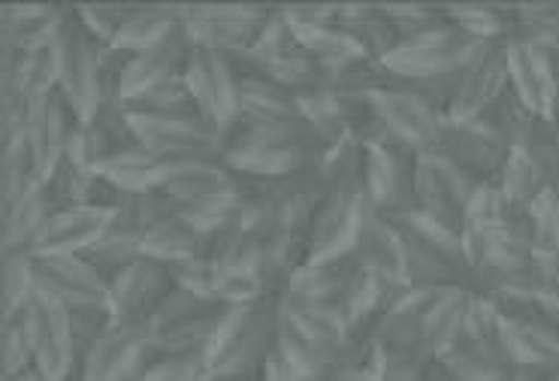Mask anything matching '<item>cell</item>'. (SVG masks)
Here are the masks:
<instances>
[{"label": "cell", "instance_id": "obj_1", "mask_svg": "<svg viewBox=\"0 0 559 381\" xmlns=\"http://www.w3.org/2000/svg\"><path fill=\"white\" fill-rule=\"evenodd\" d=\"M236 128L239 131L227 133L224 164L236 176H248L258 182H275L302 172L324 152L321 136L306 119L282 128H248V124H236Z\"/></svg>", "mask_w": 559, "mask_h": 381}, {"label": "cell", "instance_id": "obj_2", "mask_svg": "<svg viewBox=\"0 0 559 381\" xmlns=\"http://www.w3.org/2000/svg\"><path fill=\"white\" fill-rule=\"evenodd\" d=\"M278 300H261L254 306H230L218 340L209 352L212 381H236L261 369L263 357L275 345Z\"/></svg>", "mask_w": 559, "mask_h": 381}, {"label": "cell", "instance_id": "obj_3", "mask_svg": "<svg viewBox=\"0 0 559 381\" xmlns=\"http://www.w3.org/2000/svg\"><path fill=\"white\" fill-rule=\"evenodd\" d=\"M61 40V80L58 92L64 94L70 109L82 124H88L104 109V58L106 46L82 25L79 10H64L58 25Z\"/></svg>", "mask_w": 559, "mask_h": 381}, {"label": "cell", "instance_id": "obj_4", "mask_svg": "<svg viewBox=\"0 0 559 381\" xmlns=\"http://www.w3.org/2000/svg\"><path fill=\"white\" fill-rule=\"evenodd\" d=\"M478 46H481V40H475L472 34H466L463 27H456L448 19V25L427 31V34L412 37V40L396 43V49L381 64L388 67V73L396 82L415 85V82L460 73Z\"/></svg>", "mask_w": 559, "mask_h": 381}, {"label": "cell", "instance_id": "obj_5", "mask_svg": "<svg viewBox=\"0 0 559 381\" xmlns=\"http://www.w3.org/2000/svg\"><path fill=\"white\" fill-rule=\"evenodd\" d=\"M369 198H366L364 176L348 182L333 184L326 191L321 210L314 215L306 239V261H336L354 254L360 227L369 215Z\"/></svg>", "mask_w": 559, "mask_h": 381}, {"label": "cell", "instance_id": "obj_6", "mask_svg": "<svg viewBox=\"0 0 559 381\" xmlns=\"http://www.w3.org/2000/svg\"><path fill=\"white\" fill-rule=\"evenodd\" d=\"M369 106L384 133L405 145L408 152L427 155L439 148L444 116L417 88L405 82H393L388 88L369 94Z\"/></svg>", "mask_w": 559, "mask_h": 381}, {"label": "cell", "instance_id": "obj_7", "mask_svg": "<svg viewBox=\"0 0 559 381\" xmlns=\"http://www.w3.org/2000/svg\"><path fill=\"white\" fill-rule=\"evenodd\" d=\"M19 318L34 345V367L49 381L70 379L76 372L79 348L73 324H70V309L64 302H58L49 290L37 285L34 297Z\"/></svg>", "mask_w": 559, "mask_h": 381}, {"label": "cell", "instance_id": "obj_8", "mask_svg": "<svg viewBox=\"0 0 559 381\" xmlns=\"http://www.w3.org/2000/svg\"><path fill=\"white\" fill-rule=\"evenodd\" d=\"M182 76L203 121L224 136L234 131L239 124V73L234 58L209 46H194Z\"/></svg>", "mask_w": 559, "mask_h": 381}, {"label": "cell", "instance_id": "obj_9", "mask_svg": "<svg viewBox=\"0 0 559 381\" xmlns=\"http://www.w3.org/2000/svg\"><path fill=\"white\" fill-rule=\"evenodd\" d=\"M475 182L466 170H460L454 160L439 152L417 155L415 160V210L432 222L463 234L466 227L468 200L475 194Z\"/></svg>", "mask_w": 559, "mask_h": 381}, {"label": "cell", "instance_id": "obj_10", "mask_svg": "<svg viewBox=\"0 0 559 381\" xmlns=\"http://www.w3.org/2000/svg\"><path fill=\"white\" fill-rule=\"evenodd\" d=\"M133 140L152 152L160 164H179V160H224L227 136L215 131L203 119H148L131 116Z\"/></svg>", "mask_w": 559, "mask_h": 381}, {"label": "cell", "instance_id": "obj_11", "mask_svg": "<svg viewBox=\"0 0 559 381\" xmlns=\"http://www.w3.org/2000/svg\"><path fill=\"white\" fill-rule=\"evenodd\" d=\"M155 357L152 333L140 324H112L85 348L79 360L82 381H140Z\"/></svg>", "mask_w": 559, "mask_h": 381}, {"label": "cell", "instance_id": "obj_12", "mask_svg": "<svg viewBox=\"0 0 559 381\" xmlns=\"http://www.w3.org/2000/svg\"><path fill=\"white\" fill-rule=\"evenodd\" d=\"M511 88L508 76V40L481 43L475 55L468 58L460 76H456V92L448 109V119L468 121L481 119L484 112Z\"/></svg>", "mask_w": 559, "mask_h": 381}, {"label": "cell", "instance_id": "obj_13", "mask_svg": "<svg viewBox=\"0 0 559 381\" xmlns=\"http://www.w3.org/2000/svg\"><path fill=\"white\" fill-rule=\"evenodd\" d=\"M266 15L270 10L263 7H188L182 10V25L194 46H209L236 58L254 46Z\"/></svg>", "mask_w": 559, "mask_h": 381}, {"label": "cell", "instance_id": "obj_14", "mask_svg": "<svg viewBox=\"0 0 559 381\" xmlns=\"http://www.w3.org/2000/svg\"><path fill=\"white\" fill-rule=\"evenodd\" d=\"M173 288H176V282H173V270L167 263L155 261V258H140L109 278V312L121 324L145 328L148 318L155 315V309Z\"/></svg>", "mask_w": 559, "mask_h": 381}, {"label": "cell", "instance_id": "obj_15", "mask_svg": "<svg viewBox=\"0 0 559 381\" xmlns=\"http://www.w3.org/2000/svg\"><path fill=\"white\" fill-rule=\"evenodd\" d=\"M436 152L454 160L456 167L466 170L475 182H496L511 155V145L481 119H444L442 140H439Z\"/></svg>", "mask_w": 559, "mask_h": 381}, {"label": "cell", "instance_id": "obj_16", "mask_svg": "<svg viewBox=\"0 0 559 381\" xmlns=\"http://www.w3.org/2000/svg\"><path fill=\"white\" fill-rule=\"evenodd\" d=\"M79 124L82 121L76 119V112L70 109L61 92H52L49 97L27 106L25 140L31 145L34 170H37L39 182H49L52 172L61 167L70 136H73Z\"/></svg>", "mask_w": 559, "mask_h": 381}, {"label": "cell", "instance_id": "obj_17", "mask_svg": "<svg viewBox=\"0 0 559 381\" xmlns=\"http://www.w3.org/2000/svg\"><path fill=\"white\" fill-rule=\"evenodd\" d=\"M34 263H37L39 288L49 290L67 309L109 306V278L85 254L34 258Z\"/></svg>", "mask_w": 559, "mask_h": 381}, {"label": "cell", "instance_id": "obj_18", "mask_svg": "<svg viewBox=\"0 0 559 381\" xmlns=\"http://www.w3.org/2000/svg\"><path fill=\"white\" fill-rule=\"evenodd\" d=\"M116 212L104 206H67L52 212L43 230L31 246L34 258H55V254H85L97 239L112 227Z\"/></svg>", "mask_w": 559, "mask_h": 381}, {"label": "cell", "instance_id": "obj_19", "mask_svg": "<svg viewBox=\"0 0 559 381\" xmlns=\"http://www.w3.org/2000/svg\"><path fill=\"white\" fill-rule=\"evenodd\" d=\"M508 76H511V92L521 97V104L530 112L542 119H554L557 76H554L550 58L538 43L508 37Z\"/></svg>", "mask_w": 559, "mask_h": 381}, {"label": "cell", "instance_id": "obj_20", "mask_svg": "<svg viewBox=\"0 0 559 381\" xmlns=\"http://www.w3.org/2000/svg\"><path fill=\"white\" fill-rule=\"evenodd\" d=\"M354 258L369 266L384 282V288H412L403 234L388 215L369 210L357 246H354Z\"/></svg>", "mask_w": 559, "mask_h": 381}, {"label": "cell", "instance_id": "obj_21", "mask_svg": "<svg viewBox=\"0 0 559 381\" xmlns=\"http://www.w3.org/2000/svg\"><path fill=\"white\" fill-rule=\"evenodd\" d=\"M242 179L236 176L224 160H179L164 164L157 176V191H164L176 210H185L197 200H206L212 194H224L239 188Z\"/></svg>", "mask_w": 559, "mask_h": 381}, {"label": "cell", "instance_id": "obj_22", "mask_svg": "<svg viewBox=\"0 0 559 381\" xmlns=\"http://www.w3.org/2000/svg\"><path fill=\"white\" fill-rule=\"evenodd\" d=\"M297 94L278 88L258 73L239 76V124L248 128H282L302 121Z\"/></svg>", "mask_w": 559, "mask_h": 381}, {"label": "cell", "instance_id": "obj_23", "mask_svg": "<svg viewBox=\"0 0 559 381\" xmlns=\"http://www.w3.org/2000/svg\"><path fill=\"white\" fill-rule=\"evenodd\" d=\"M352 261L354 254L336 261H302L290 270L278 297L294 306H333Z\"/></svg>", "mask_w": 559, "mask_h": 381}, {"label": "cell", "instance_id": "obj_24", "mask_svg": "<svg viewBox=\"0 0 559 381\" xmlns=\"http://www.w3.org/2000/svg\"><path fill=\"white\" fill-rule=\"evenodd\" d=\"M468 297H472V288H466V285L439 290V297L432 300L427 315H424V333H420L424 355L439 360V357L454 348L456 340L463 336Z\"/></svg>", "mask_w": 559, "mask_h": 381}, {"label": "cell", "instance_id": "obj_25", "mask_svg": "<svg viewBox=\"0 0 559 381\" xmlns=\"http://www.w3.org/2000/svg\"><path fill=\"white\" fill-rule=\"evenodd\" d=\"M55 203L46 191V184L37 182L22 198L3 206V254L13 251H31L34 239L43 230V224L52 218Z\"/></svg>", "mask_w": 559, "mask_h": 381}, {"label": "cell", "instance_id": "obj_26", "mask_svg": "<svg viewBox=\"0 0 559 381\" xmlns=\"http://www.w3.org/2000/svg\"><path fill=\"white\" fill-rule=\"evenodd\" d=\"M381 302H384V282L369 266H364L354 258L352 266H348V276H345L342 288H338L333 309L357 333V330H364L366 324L376 321V315L381 312Z\"/></svg>", "mask_w": 559, "mask_h": 381}, {"label": "cell", "instance_id": "obj_27", "mask_svg": "<svg viewBox=\"0 0 559 381\" xmlns=\"http://www.w3.org/2000/svg\"><path fill=\"white\" fill-rule=\"evenodd\" d=\"M275 345L297 367L302 381H326L330 369L336 367V360L326 355L306 330L299 328L297 318L290 315V309L282 300H278V321H275Z\"/></svg>", "mask_w": 559, "mask_h": 381}, {"label": "cell", "instance_id": "obj_28", "mask_svg": "<svg viewBox=\"0 0 559 381\" xmlns=\"http://www.w3.org/2000/svg\"><path fill=\"white\" fill-rule=\"evenodd\" d=\"M182 22V10H169V7H136L128 13L116 31V40L109 49L124 55H140L152 49L157 43H164Z\"/></svg>", "mask_w": 559, "mask_h": 381}, {"label": "cell", "instance_id": "obj_29", "mask_svg": "<svg viewBox=\"0 0 559 381\" xmlns=\"http://www.w3.org/2000/svg\"><path fill=\"white\" fill-rule=\"evenodd\" d=\"M160 167H164V164H160L152 152H145L143 145L136 143L128 145V148H121L116 155H109V158L97 167V176L112 184L118 194H140V191H152V188H157Z\"/></svg>", "mask_w": 559, "mask_h": 381}, {"label": "cell", "instance_id": "obj_30", "mask_svg": "<svg viewBox=\"0 0 559 381\" xmlns=\"http://www.w3.org/2000/svg\"><path fill=\"white\" fill-rule=\"evenodd\" d=\"M143 246L145 258H155V261L167 263V266H176V263L191 261L203 251V234L185 218L182 212H173L169 218L157 222L145 234Z\"/></svg>", "mask_w": 559, "mask_h": 381}, {"label": "cell", "instance_id": "obj_31", "mask_svg": "<svg viewBox=\"0 0 559 381\" xmlns=\"http://www.w3.org/2000/svg\"><path fill=\"white\" fill-rule=\"evenodd\" d=\"M336 25L376 61H384L400 43L388 15L372 7H336Z\"/></svg>", "mask_w": 559, "mask_h": 381}, {"label": "cell", "instance_id": "obj_32", "mask_svg": "<svg viewBox=\"0 0 559 381\" xmlns=\"http://www.w3.org/2000/svg\"><path fill=\"white\" fill-rule=\"evenodd\" d=\"M124 112L148 116V119H203L185 76H173V80L155 85L152 92L140 94L136 100L124 104Z\"/></svg>", "mask_w": 559, "mask_h": 381}, {"label": "cell", "instance_id": "obj_33", "mask_svg": "<svg viewBox=\"0 0 559 381\" xmlns=\"http://www.w3.org/2000/svg\"><path fill=\"white\" fill-rule=\"evenodd\" d=\"M496 182L502 188V194L508 198V203L521 212V215H526V210L538 200V194L550 188L542 167H538L523 148H511V155H508L506 167H502Z\"/></svg>", "mask_w": 559, "mask_h": 381}, {"label": "cell", "instance_id": "obj_34", "mask_svg": "<svg viewBox=\"0 0 559 381\" xmlns=\"http://www.w3.org/2000/svg\"><path fill=\"white\" fill-rule=\"evenodd\" d=\"M85 258H88L106 278H112L118 270H124V266H131L133 261L145 258L143 234L128 230V227H121V224L112 222V227L106 230L104 237L97 239L92 249L85 251Z\"/></svg>", "mask_w": 559, "mask_h": 381}, {"label": "cell", "instance_id": "obj_35", "mask_svg": "<svg viewBox=\"0 0 559 381\" xmlns=\"http://www.w3.org/2000/svg\"><path fill=\"white\" fill-rule=\"evenodd\" d=\"M218 306H222L218 300H209V297H200V294H191V290H185L176 285V288L164 297V302L157 306L155 315L148 318L145 328H148L152 340H155V336H164L169 330L191 324V321L203 318L206 312H212V309H218Z\"/></svg>", "mask_w": 559, "mask_h": 381}, {"label": "cell", "instance_id": "obj_36", "mask_svg": "<svg viewBox=\"0 0 559 381\" xmlns=\"http://www.w3.org/2000/svg\"><path fill=\"white\" fill-rule=\"evenodd\" d=\"M37 290V263L31 251L3 254V321H13Z\"/></svg>", "mask_w": 559, "mask_h": 381}, {"label": "cell", "instance_id": "obj_37", "mask_svg": "<svg viewBox=\"0 0 559 381\" xmlns=\"http://www.w3.org/2000/svg\"><path fill=\"white\" fill-rule=\"evenodd\" d=\"M37 182L34 155H31L25 133L3 140V206H10L13 200L22 198Z\"/></svg>", "mask_w": 559, "mask_h": 381}, {"label": "cell", "instance_id": "obj_38", "mask_svg": "<svg viewBox=\"0 0 559 381\" xmlns=\"http://www.w3.org/2000/svg\"><path fill=\"white\" fill-rule=\"evenodd\" d=\"M448 19L481 43L508 40L506 34L514 27L508 22L502 10H490V7H451V10H448Z\"/></svg>", "mask_w": 559, "mask_h": 381}, {"label": "cell", "instance_id": "obj_39", "mask_svg": "<svg viewBox=\"0 0 559 381\" xmlns=\"http://www.w3.org/2000/svg\"><path fill=\"white\" fill-rule=\"evenodd\" d=\"M140 381H212V369L197 355H157Z\"/></svg>", "mask_w": 559, "mask_h": 381}, {"label": "cell", "instance_id": "obj_40", "mask_svg": "<svg viewBox=\"0 0 559 381\" xmlns=\"http://www.w3.org/2000/svg\"><path fill=\"white\" fill-rule=\"evenodd\" d=\"M34 369V345L22 318L3 321V379H15Z\"/></svg>", "mask_w": 559, "mask_h": 381}, {"label": "cell", "instance_id": "obj_41", "mask_svg": "<svg viewBox=\"0 0 559 381\" xmlns=\"http://www.w3.org/2000/svg\"><path fill=\"white\" fill-rule=\"evenodd\" d=\"M173 270V282L179 285V288L191 290V294H200V297H209V300H218L215 297V290H218V263L209 261L203 254H197L191 261L176 263V266H169Z\"/></svg>", "mask_w": 559, "mask_h": 381}, {"label": "cell", "instance_id": "obj_42", "mask_svg": "<svg viewBox=\"0 0 559 381\" xmlns=\"http://www.w3.org/2000/svg\"><path fill=\"white\" fill-rule=\"evenodd\" d=\"M258 376H261V381H302V376L297 372V367L287 360L285 352H282L278 345H273V348H270V355L263 357Z\"/></svg>", "mask_w": 559, "mask_h": 381}, {"label": "cell", "instance_id": "obj_43", "mask_svg": "<svg viewBox=\"0 0 559 381\" xmlns=\"http://www.w3.org/2000/svg\"><path fill=\"white\" fill-rule=\"evenodd\" d=\"M3 381H49V379L34 367V369H27V372H22V376H15V379H3Z\"/></svg>", "mask_w": 559, "mask_h": 381}, {"label": "cell", "instance_id": "obj_44", "mask_svg": "<svg viewBox=\"0 0 559 381\" xmlns=\"http://www.w3.org/2000/svg\"><path fill=\"white\" fill-rule=\"evenodd\" d=\"M550 381H559V372H557V376H554V379H550Z\"/></svg>", "mask_w": 559, "mask_h": 381}]
</instances>
